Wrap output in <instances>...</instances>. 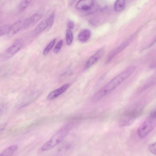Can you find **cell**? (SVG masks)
Returning <instances> with one entry per match:
<instances>
[{
	"label": "cell",
	"mask_w": 156,
	"mask_h": 156,
	"mask_svg": "<svg viewBox=\"0 0 156 156\" xmlns=\"http://www.w3.org/2000/svg\"><path fill=\"white\" fill-rule=\"evenodd\" d=\"M46 20H44L40 22L34 30L32 35L35 36L40 34L47 27Z\"/></svg>",
	"instance_id": "4fadbf2b"
},
{
	"label": "cell",
	"mask_w": 156,
	"mask_h": 156,
	"mask_svg": "<svg viewBox=\"0 0 156 156\" xmlns=\"http://www.w3.org/2000/svg\"><path fill=\"white\" fill-rule=\"evenodd\" d=\"M66 39L67 44L70 45L72 43L73 40V35L71 30H67L66 32Z\"/></svg>",
	"instance_id": "ac0fdd59"
},
{
	"label": "cell",
	"mask_w": 156,
	"mask_h": 156,
	"mask_svg": "<svg viewBox=\"0 0 156 156\" xmlns=\"http://www.w3.org/2000/svg\"><path fill=\"white\" fill-rule=\"evenodd\" d=\"M136 117V113L135 112L128 113L121 119L119 125L121 127L130 126L133 123Z\"/></svg>",
	"instance_id": "8992f818"
},
{
	"label": "cell",
	"mask_w": 156,
	"mask_h": 156,
	"mask_svg": "<svg viewBox=\"0 0 156 156\" xmlns=\"http://www.w3.org/2000/svg\"><path fill=\"white\" fill-rule=\"evenodd\" d=\"M104 50L101 48L95 54L91 56L87 61L85 67V69H87L97 62L101 58L103 54Z\"/></svg>",
	"instance_id": "ba28073f"
},
{
	"label": "cell",
	"mask_w": 156,
	"mask_h": 156,
	"mask_svg": "<svg viewBox=\"0 0 156 156\" xmlns=\"http://www.w3.org/2000/svg\"><path fill=\"white\" fill-rule=\"evenodd\" d=\"M156 115L155 111L152 112L138 128L137 134L140 137H145L155 128L156 125Z\"/></svg>",
	"instance_id": "3957f363"
},
{
	"label": "cell",
	"mask_w": 156,
	"mask_h": 156,
	"mask_svg": "<svg viewBox=\"0 0 156 156\" xmlns=\"http://www.w3.org/2000/svg\"><path fill=\"white\" fill-rule=\"evenodd\" d=\"M24 28V20L17 21L9 26L7 34L9 36H12Z\"/></svg>",
	"instance_id": "9c48e42d"
},
{
	"label": "cell",
	"mask_w": 156,
	"mask_h": 156,
	"mask_svg": "<svg viewBox=\"0 0 156 156\" xmlns=\"http://www.w3.org/2000/svg\"><path fill=\"white\" fill-rule=\"evenodd\" d=\"M22 46L20 40H17L1 54V58L4 60L11 58L20 50Z\"/></svg>",
	"instance_id": "277c9868"
},
{
	"label": "cell",
	"mask_w": 156,
	"mask_h": 156,
	"mask_svg": "<svg viewBox=\"0 0 156 156\" xmlns=\"http://www.w3.org/2000/svg\"><path fill=\"white\" fill-rule=\"evenodd\" d=\"M73 124L72 123L68 124L60 129L42 146V150H49L59 144L67 136Z\"/></svg>",
	"instance_id": "7a4b0ae2"
},
{
	"label": "cell",
	"mask_w": 156,
	"mask_h": 156,
	"mask_svg": "<svg viewBox=\"0 0 156 156\" xmlns=\"http://www.w3.org/2000/svg\"><path fill=\"white\" fill-rule=\"evenodd\" d=\"M135 69L134 66L129 67L116 76L96 93L93 100L98 101L110 93L129 76Z\"/></svg>",
	"instance_id": "6da1fadb"
},
{
	"label": "cell",
	"mask_w": 156,
	"mask_h": 156,
	"mask_svg": "<svg viewBox=\"0 0 156 156\" xmlns=\"http://www.w3.org/2000/svg\"><path fill=\"white\" fill-rule=\"evenodd\" d=\"M63 42V40H61L56 45L54 50V51L55 53H57L60 51L62 47Z\"/></svg>",
	"instance_id": "44dd1931"
},
{
	"label": "cell",
	"mask_w": 156,
	"mask_h": 156,
	"mask_svg": "<svg viewBox=\"0 0 156 156\" xmlns=\"http://www.w3.org/2000/svg\"><path fill=\"white\" fill-rule=\"evenodd\" d=\"M18 148V146L16 144L9 146L0 153V156H12Z\"/></svg>",
	"instance_id": "5bb4252c"
},
{
	"label": "cell",
	"mask_w": 156,
	"mask_h": 156,
	"mask_svg": "<svg viewBox=\"0 0 156 156\" xmlns=\"http://www.w3.org/2000/svg\"><path fill=\"white\" fill-rule=\"evenodd\" d=\"M148 148L150 151L153 154H156V143L155 142L149 144Z\"/></svg>",
	"instance_id": "7402d4cb"
},
{
	"label": "cell",
	"mask_w": 156,
	"mask_h": 156,
	"mask_svg": "<svg viewBox=\"0 0 156 156\" xmlns=\"http://www.w3.org/2000/svg\"><path fill=\"white\" fill-rule=\"evenodd\" d=\"M9 26L4 25L0 26V37L7 34Z\"/></svg>",
	"instance_id": "ffe728a7"
},
{
	"label": "cell",
	"mask_w": 156,
	"mask_h": 156,
	"mask_svg": "<svg viewBox=\"0 0 156 156\" xmlns=\"http://www.w3.org/2000/svg\"><path fill=\"white\" fill-rule=\"evenodd\" d=\"M41 17V14L39 12H36L29 18L24 20V29L34 26L39 21Z\"/></svg>",
	"instance_id": "52a82bcc"
},
{
	"label": "cell",
	"mask_w": 156,
	"mask_h": 156,
	"mask_svg": "<svg viewBox=\"0 0 156 156\" xmlns=\"http://www.w3.org/2000/svg\"><path fill=\"white\" fill-rule=\"evenodd\" d=\"M56 40V38L53 39L48 44L43 51V55H44L45 56L48 54L54 45Z\"/></svg>",
	"instance_id": "e0dca14e"
},
{
	"label": "cell",
	"mask_w": 156,
	"mask_h": 156,
	"mask_svg": "<svg viewBox=\"0 0 156 156\" xmlns=\"http://www.w3.org/2000/svg\"><path fill=\"white\" fill-rule=\"evenodd\" d=\"M31 1L28 0L21 1L19 5V11L20 12H23L29 6Z\"/></svg>",
	"instance_id": "2e32d148"
},
{
	"label": "cell",
	"mask_w": 156,
	"mask_h": 156,
	"mask_svg": "<svg viewBox=\"0 0 156 156\" xmlns=\"http://www.w3.org/2000/svg\"><path fill=\"white\" fill-rule=\"evenodd\" d=\"M91 35V31L89 29H84L79 33L78 36V38L80 42L83 43L85 42L89 39Z\"/></svg>",
	"instance_id": "7c38bea8"
},
{
	"label": "cell",
	"mask_w": 156,
	"mask_h": 156,
	"mask_svg": "<svg viewBox=\"0 0 156 156\" xmlns=\"http://www.w3.org/2000/svg\"><path fill=\"white\" fill-rule=\"evenodd\" d=\"M125 7V1L122 0H119L116 1L114 5L115 10L119 12L124 9Z\"/></svg>",
	"instance_id": "9a60e30c"
},
{
	"label": "cell",
	"mask_w": 156,
	"mask_h": 156,
	"mask_svg": "<svg viewBox=\"0 0 156 156\" xmlns=\"http://www.w3.org/2000/svg\"></svg>",
	"instance_id": "d4e9b609"
},
{
	"label": "cell",
	"mask_w": 156,
	"mask_h": 156,
	"mask_svg": "<svg viewBox=\"0 0 156 156\" xmlns=\"http://www.w3.org/2000/svg\"><path fill=\"white\" fill-rule=\"evenodd\" d=\"M94 4V1L91 0H81L76 4V7L78 10L88 11L91 9Z\"/></svg>",
	"instance_id": "30bf717a"
},
{
	"label": "cell",
	"mask_w": 156,
	"mask_h": 156,
	"mask_svg": "<svg viewBox=\"0 0 156 156\" xmlns=\"http://www.w3.org/2000/svg\"><path fill=\"white\" fill-rule=\"evenodd\" d=\"M69 85L66 84L51 92L47 96V99L52 100L55 99L64 93L69 87Z\"/></svg>",
	"instance_id": "8fae6325"
},
{
	"label": "cell",
	"mask_w": 156,
	"mask_h": 156,
	"mask_svg": "<svg viewBox=\"0 0 156 156\" xmlns=\"http://www.w3.org/2000/svg\"><path fill=\"white\" fill-rule=\"evenodd\" d=\"M134 36L132 35L128 39L125 41L122 44L117 48L114 50L112 51L109 54L108 56L106 61L107 63H108L110 62L113 58L117 55L120 52L123 50L129 44L133 39Z\"/></svg>",
	"instance_id": "5b68a950"
},
{
	"label": "cell",
	"mask_w": 156,
	"mask_h": 156,
	"mask_svg": "<svg viewBox=\"0 0 156 156\" xmlns=\"http://www.w3.org/2000/svg\"><path fill=\"white\" fill-rule=\"evenodd\" d=\"M4 128H0V134H1V133L2 132V131H3V130H4Z\"/></svg>",
	"instance_id": "cb8c5ba5"
},
{
	"label": "cell",
	"mask_w": 156,
	"mask_h": 156,
	"mask_svg": "<svg viewBox=\"0 0 156 156\" xmlns=\"http://www.w3.org/2000/svg\"><path fill=\"white\" fill-rule=\"evenodd\" d=\"M74 23L72 20H69L68 22L67 27L68 29V30H72L74 27Z\"/></svg>",
	"instance_id": "603a6c76"
},
{
	"label": "cell",
	"mask_w": 156,
	"mask_h": 156,
	"mask_svg": "<svg viewBox=\"0 0 156 156\" xmlns=\"http://www.w3.org/2000/svg\"><path fill=\"white\" fill-rule=\"evenodd\" d=\"M55 12L53 11L50 15L46 19L47 24V27L50 28L52 26L54 19Z\"/></svg>",
	"instance_id": "d6986e66"
}]
</instances>
